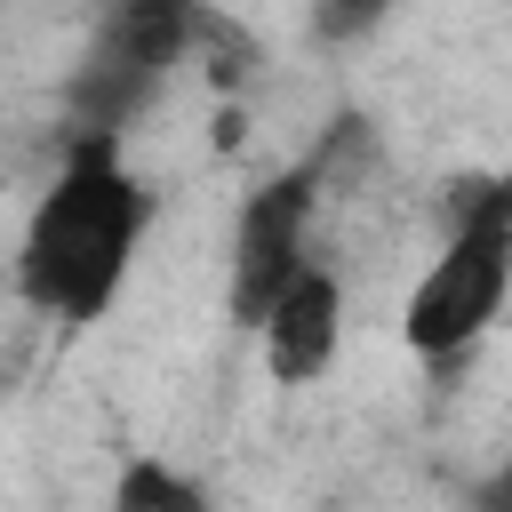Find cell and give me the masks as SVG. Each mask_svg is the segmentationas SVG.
<instances>
[{"label":"cell","instance_id":"cell-6","mask_svg":"<svg viewBox=\"0 0 512 512\" xmlns=\"http://www.w3.org/2000/svg\"><path fill=\"white\" fill-rule=\"evenodd\" d=\"M112 512H216V504H208V480H192L160 456H128L112 480Z\"/></svg>","mask_w":512,"mask_h":512},{"label":"cell","instance_id":"cell-2","mask_svg":"<svg viewBox=\"0 0 512 512\" xmlns=\"http://www.w3.org/2000/svg\"><path fill=\"white\" fill-rule=\"evenodd\" d=\"M504 296H512V176H488L456 192L448 240L400 304V336L416 360H464L504 312Z\"/></svg>","mask_w":512,"mask_h":512},{"label":"cell","instance_id":"cell-7","mask_svg":"<svg viewBox=\"0 0 512 512\" xmlns=\"http://www.w3.org/2000/svg\"><path fill=\"white\" fill-rule=\"evenodd\" d=\"M384 16H392V0H312V40H320V48H352V40H368Z\"/></svg>","mask_w":512,"mask_h":512},{"label":"cell","instance_id":"cell-8","mask_svg":"<svg viewBox=\"0 0 512 512\" xmlns=\"http://www.w3.org/2000/svg\"><path fill=\"white\" fill-rule=\"evenodd\" d=\"M472 512H512V456L488 472V480H472V496H464Z\"/></svg>","mask_w":512,"mask_h":512},{"label":"cell","instance_id":"cell-1","mask_svg":"<svg viewBox=\"0 0 512 512\" xmlns=\"http://www.w3.org/2000/svg\"><path fill=\"white\" fill-rule=\"evenodd\" d=\"M144 232H152L144 176L120 160L112 136H72L56 184L24 216V248H16L24 304H40L48 320H96L120 296Z\"/></svg>","mask_w":512,"mask_h":512},{"label":"cell","instance_id":"cell-4","mask_svg":"<svg viewBox=\"0 0 512 512\" xmlns=\"http://www.w3.org/2000/svg\"><path fill=\"white\" fill-rule=\"evenodd\" d=\"M312 208H320V176L296 160V168H280V176H264L248 200H240V216H232V248H224V304H232V320L256 336V320L288 296V280L304 272V264H320L312 256Z\"/></svg>","mask_w":512,"mask_h":512},{"label":"cell","instance_id":"cell-3","mask_svg":"<svg viewBox=\"0 0 512 512\" xmlns=\"http://www.w3.org/2000/svg\"><path fill=\"white\" fill-rule=\"evenodd\" d=\"M208 24L216 16L200 0H112L96 40H88V56H80V72H72V88H64L80 136H120L160 96V80L184 56H200Z\"/></svg>","mask_w":512,"mask_h":512},{"label":"cell","instance_id":"cell-5","mask_svg":"<svg viewBox=\"0 0 512 512\" xmlns=\"http://www.w3.org/2000/svg\"><path fill=\"white\" fill-rule=\"evenodd\" d=\"M256 344H264L272 384H320L344 352V280L328 264H304L288 296L256 320Z\"/></svg>","mask_w":512,"mask_h":512}]
</instances>
